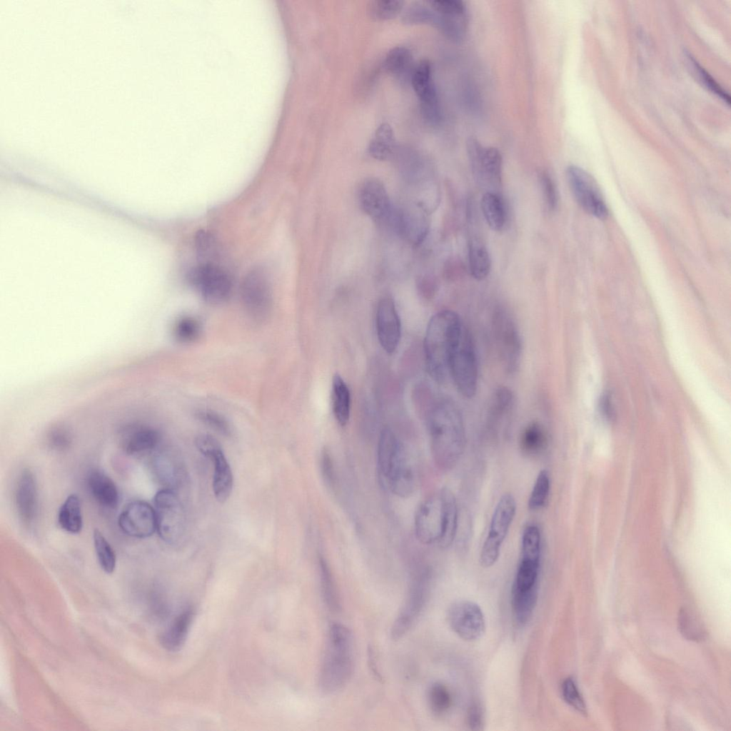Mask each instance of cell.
I'll list each match as a JSON object with an SVG mask.
<instances>
[{
    "mask_svg": "<svg viewBox=\"0 0 731 731\" xmlns=\"http://www.w3.org/2000/svg\"><path fill=\"white\" fill-rule=\"evenodd\" d=\"M458 313L441 311L430 319L424 339V353L428 371L438 383L449 377L448 361L453 342L462 323Z\"/></svg>",
    "mask_w": 731,
    "mask_h": 731,
    "instance_id": "5b68a950",
    "label": "cell"
},
{
    "mask_svg": "<svg viewBox=\"0 0 731 731\" xmlns=\"http://www.w3.org/2000/svg\"><path fill=\"white\" fill-rule=\"evenodd\" d=\"M241 294L243 305L254 318H264L272 302L271 288L265 271L261 268L250 271L242 282Z\"/></svg>",
    "mask_w": 731,
    "mask_h": 731,
    "instance_id": "4fadbf2b",
    "label": "cell"
},
{
    "mask_svg": "<svg viewBox=\"0 0 731 731\" xmlns=\"http://www.w3.org/2000/svg\"><path fill=\"white\" fill-rule=\"evenodd\" d=\"M89 490L98 503L107 508L117 507L119 495L114 480L104 472L94 469L87 476Z\"/></svg>",
    "mask_w": 731,
    "mask_h": 731,
    "instance_id": "7402d4cb",
    "label": "cell"
},
{
    "mask_svg": "<svg viewBox=\"0 0 731 731\" xmlns=\"http://www.w3.org/2000/svg\"><path fill=\"white\" fill-rule=\"evenodd\" d=\"M687 56L688 57L689 62L692 65V67L693 68L696 75L698 76L700 81L712 93H715L726 103L730 104L729 96L724 91L715 79L690 54H688Z\"/></svg>",
    "mask_w": 731,
    "mask_h": 731,
    "instance_id": "bcb514c9",
    "label": "cell"
},
{
    "mask_svg": "<svg viewBox=\"0 0 731 731\" xmlns=\"http://www.w3.org/2000/svg\"><path fill=\"white\" fill-rule=\"evenodd\" d=\"M516 513V502L510 493L503 494L493 511L488 535L483 545L480 564L483 568L493 566L498 560L502 544Z\"/></svg>",
    "mask_w": 731,
    "mask_h": 731,
    "instance_id": "9c48e42d",
    "label": "cell"
},
{
    "mask_svg": "<svg viewBox=\"0 0 731 731\" xmlns=\"http://www.w3.org/2000/svg\"><path fill=\"white\" fill-rule=\"evenodd\" d=\"M394 146L393 131L388 123H383L375 130L369 143L368 151L375 159L386 160L392 155Z\"/></svg>",
    "mask_w": 731,
    "mask_h": 731,
    "instance_id": "4dcf8cb0",
    "label": "cell"
},
{
    "mask_svg": "<svg viewBox=\"0 0 731 731\" xmlns=\"http://www.w3.org/2000/svg\"><path fill=\"white\" fill-rule=\"evenodd\" d=\"M427 425L436 466L443 470L452 469L465 445V426L460 408L448 398L433 401L428 413Z\"/></svg>",
    "mask_w": 731,
    "mask_h": 731,
    "instance_id": "6da1fadb",
    "label": "cell"
},
{
    "mask_svg": "<svg viewBox=\"0 0 731 731\" xmlns=\"http://www.w3.org/2000/svg\"><path fill=\"white\" fill-rule=\"evenodd\" d=\"M481 210L489 227L495 231L502 230L506 221L504 202L499 193L485 192L481 199Z\"/></svg>",
    "mask_w": 731,
    "mask_h": 731,
    "instance_id": "f546056e",
    "label": "cell"
},
{
    "mask_svg": "<svg viewBox=\"0 0 731 731\" xmlns=\"http://www.w3.org/2000/svg\"><path fill=\"white\" fill-rule=\"evenodd\" d=\"M375 321L377 335L382 348L387 353H393L400 342L401 323L395 303L390 298L385 297L379 301Z\"/></svg>",
    "mask_w": 731,
    "mask_h": 731,
    "instance_id": "ac0fdd59",
    "label": "cell"
},
{
    "mask_svg": "<svg viewBox=\"0 0 731 731\" xmlns=\"http://www.w3.org/2000/svg\"><path fill=\"white\" fill-rule=\"evenodd\" d=\"M160 440L158 432L149 426L135 425L126 428L122 444L125 452L134 455L153 449Z\"/></svg>",
    "mask_w": 731,
    "mask_h": 731,
    "instance_id": "cb8c5ba5",
    "label": "cell"
},
{
    "mask_svg": "<svg viewBox=\"0 0 731 731\" xmlns=\"http://www.w3.org/2000/svg\"><path fill=\"white\" fill-rule=\"evenodd\" d=\"M93 540L98 562L106 573H111L116 568V553L109 542L97 528L94 530Z\"/></svg>",
    "mask_w": 731,
    "mask_h": 731,
    "instance_id": "d590c367",
    "label": "cell"
},
{
    "mask_svg": "<svg viewBox=\"0 0 731 731\" xmlns=\"http://www.w3.org/2000/svg\"><path fill=\"white\" fill-rule=\"evenodd\" d=\"M427 589L424 575H418L413 578L405 602L391 627L390 635L393 640L402 638L413 626L424 606Z\"/></svg>",
    "mask_w": 731,
    "mask_h": 731,
    "instance_id": "9a60e30c",
    "label": "cell"
},
{
    "mask_svg": "<svg viewBox=\"0 0 731 731\" xmlns=\"http://www.w3.org/2000/svg\"><path fill=\"white\" fill-rule=\"evenodd\" d=\"M118 524L127 535L135 538H146L156 532V516L154 507L143 500L128 503L119 514Z\"/></svg>",
    "mask_w": 731,
    "mask_h": 731,
    "instance_id": "2e32d148",
    "label": "cell"
},
{
    "mask_svg": "<svg viewBox=\"0 0 731 731\" xmlns=\"http://www.w3.org/2000/svg\"><path fill=\"white\" fill-rule=\"evenodd\" d=\"M376 465L380 483L393 494L408 498L414 493L417 475L413 458L389 428L380 432Z\"/></svg>",
    "mask_w": 731,
    "mask_h": 731,
    "instance_id": "3957f363",
    "label": "cell"
},
{
    "mask_svg": "<svg viewBox=\"0 0 731 731\" xmlns=\"http://www.w3.org/2000/svg\"><path fill=\"white\" fill-rule=\"evenodd\" d=\"M515 405L513 391L505 386L497 388L493 394L490 414L493 418L499 419L510 414Z\"/></svg>",
    "mask_w": 731,
    "mask_h": 731,
    "instance_id": "8d00e7d4",
    "label": "cell"
},
{
    "mask_svg": "<svg viewBox=\"0 0 731 731\" xmlns=\"http://www.w3.org/2000/svg\"><path fill=\"white\" fill-rule=\"evenodd\" d=\"M321 460V470L323 477L325 478V480L331 485L333 483L334 479V470L331 453L327 449H324L322 451Z\"/></svg>",
    "mask_w": 731,
    "mask_h": 731,
    "instance_id": "f907efd6",
    "label": "cell"
},
{
    "mask_svg": "<svg viewBox=\"0 0 731 731\" xmlns=\"http://www.w3.org/2000/svg\"><path fill=\"white\" fill-rule=\"evenodd\" d=\"M153 503L159 537L168 544L177 543L186 528L184 509L177 494L171 489H162L156 493Z\"/></svg>",
    "mask_w": 731,
    "mask_h": 731,
    "instance_id": "30bf717a",
    "label": "cell"
},
{
    "mask_svg": "<svg viewBox=\"0 0 731 731\" xmlns=\"http://www.w3.org/2000/svg\"><path fill=\"white\" fill-rule=\"evenodd\" d=\"M468 263L470 274L476 280H483L490 271L489 252L482 239L475 233H473L468 240Z\"/></svg>",
    "mask_w": 731,
    "mask_h": 731,
    "instance_id": "d4e9b609",
    "label": "cell"
},
{
    "mask_svg": "<svg viewBox=\"0 0 731 731\" xmlns=\"http://www.w3.org/2000/svg\"><path fill=\"white\" fill-rule=\"evenodd\" d=\"M561 691L563 699L568 705L580 714H587L585 701L572 677H569L563 680Z\"/></svg>",
    "mask_w": 731,
    "mask_h": 731,
    "instance_id": "ee69618b",
    "label": "cell"
},
{
    "mask_svg": "<svg viewBox=\"0 0 731 731\" xmlns=\"http://www.w3.org/2000/svg\"><path fill=\"white\" fill-rule=\"evenodd\" d=\"M411 83L420 99L425 119L430 124H438L440 121V109L428 61L423 60L417 65L412 74Z\"/></svg>",
    "mask_w": 731,
    "mask_h": 731,
    "instance_id": "e0dca14e",
    "label": "cell"
},
{
    "mask_svg": "<svg viewBox=\"0 0 731 731\" xmlns=\"http://www.w3.org/2000/svg\"><path fill=\"white\" fill-rule=\"evenodd\" d=\"M540 533L537 526L528 525L523 533L520 559L540 561Z\"/></svg>",
    "mask_w": 731,
    "mask_h": 731,
    "instance_id": "ab89813d",
    "label": "cell"
},
{
    "mask_svg": "<svg viewBox=\"0 0 731 731\" xmlns=\"http://www.w3.org/2000/svg\"><path fill=\"white\" fill-rule=\"evenodd\" d=\"M70 440L69 435L61 430H54L50 436V443L56 449L63 450L67 448Z\"/></svg>",
    "mask_w": 731,
    "mask_h": 731,
    "instance_id": "f5cc1de1",
    "label": "cell"
},
{
    "mask_svg": "<svg viewBox=\"0 0 731 731\" xmlns=\"http://www.w3.org/2000/svg\"><path fill=\"white\" fill-rule=\"evenodd\" d=\"M539 181L546 207L550 211H553L557 208L558 204V193L555 183L546 171H543L539 173Z\"/></svg>",
    "mask_w": 731,
    "mask_h": 731,
    "instance_id": "f6af8a7d",
    "label": "cell"
},
{
    "mask_svg": "<svg viewBox=\"0 0 731 731\" xmlns=\"http://www.w3.org/2000/svg\"><path fill=\"white\" fill-rule=\"evenodd\" d=\"M548 435L543 425L538 422L529 423L523 430L520 438L522 453L528 457L543 453L548 446Z\"/></svg>",
    "mask_w": 731,
    "mask_h": 731,
    "instance_id": "83f0119b",
    "label": "cell"
},
{
    "mask_svg": "<svg viewBox=\"0 0 731 731\" xmlns=\"http://www.w3.org/2000/svg\"><path fill=\"white\" fill-rule=\"evenodd\" d=\"M493 331L496 349L504 370L509 375L519 369L522 358V338L512 315L497 308L493 316Z\"/></svg>",
    "mask_w": 731,
    "mask_h": 731,
    "instance_id": "52a82bcc",
    "label": "cell"
},
{
    "mask_svg": "<svg viewBox=\"0 0 731 731\" xmlns=\"http://www.w3.org/2000/svg\"><path fill=\"white\" fill-rule=\"evenodd\" d=\"M400 0H377L371 1L368 12L372 19L378 21L389 20L397 16L403 7Z\"/></svg>",
    "mask_w": 731,
    "mask_h": 731,
    "instance_id": "b9f144b4",
    "label": "cell"
},
{
    "mask_svg": "<svg viewBox=\"0 0 731 731\" xmlns=\"http://www.w3.org/2000/svg\"><path fill=\"white\" fill-rule=\"evenodd\" d=\"M188 279L209 303H222L231 292L230 277L214 263H201L190 271Z\"/></svg>",
    "mask_w": 731,
    "mask_h": 731,
    "instance_id": "7c38bea8",
    "label": "cell"
},
{
    "mask_svg": "<svg viewBox=\"0 0 731 731\" xmlns=\"http://www.w3.org/2000/svg\"><path fill=\"white\" fill-rule=\"evenodd\" d=\"M447 619L453 631L464 640H476L485 632L483 613L480 608L473 602L463 600L455 603L448 610Z\"/></svg>",
    "mask_w": 731,
    "mask_h": 731,
    "instance_id": "5bb4252c",
    "label": "cell"
},
{
    "mask_svg": "<svg viewBox=\"0 0 731 731\" xmlns=\"http://www.w3.org/2000/svg\"><path fill=\"white\" fill-rule=\"evenodd\" d=\"M57 520L59 526L67 533H79L83 527L81 501L78 495L71 494L60 506Z\"/></svg>",
    "mask_w": 731,
    "mask_h": 731,
    "instance_id": "4316f807",
    "label": "cell"
},
{
    "mask_svg": "<svg viewBox=\"0 0 731 731\" xmlns=\"http://www.w3.org/2000/svg\"><path fill=\"white\" fill-rule=\"evenodd\" d=\"M467 719L472 730L480 729L483 723V713L478 704L470 705L468 710Z\"/></svg>",
    "mask_w": 731,
    "mask_h": 731,
    "instance_id": "816d5d0a",
    "label": "cell"
},
{
    "mask_svg": "<svg viewBox=\"0 0 731 731\" xmlns=\"http://www.w3.org/2000/svg\"><path fill=\"white\" fill-rule=\"evenodd\" d=\"M566 176L570 191L579 206L588 213L603 219L608 208L594 178L584 169L569 166Z\"/></svg>",
    "mask_w": 731,
    "mask_h": 731,
    "instance_id": "8fae6325",
    "label": "cell"
},
{
    "mask_svg": "<svg viewBox=\"0 0 731 731\" xmlns=\"http://www.w3.org/2000/svg\"><path fill=\"white\" fill-rule=\"evenodd\" d=\"M359 202L363 211L377 222L387 223L393 207L383 183L373 178L365 180L359 190Z\"/></svg>",
    "mask_w": 731,
    "mask_h": 731,
    "instance_id": "d6986e66",
    "label": "cell"
},
{
    "mask_svg": "<svg viewBox=\"0 0 731 731\" xmlns=\"http://www.w3.org/2000/svg\"><path fill=\"white\" fill-rule=\"evenodd\" d=\"M197 418L203 423L218 433L230 435L231 428L228 422L220 414L211 410H201L196 413Z\"/></svg>",
    "mask_w": 731,
    "mask_h": 731,
    "instance_id": "c3c4849f",
    "label": "cell"
},
{
    "mask_svg": "<svg viewBox=\"0 0 731 731\" xmlns=\"http://www.w3.org/2000/svg\"><path fill=\"white\" fill-rule=\"evenodd\" d=\"M550 476L547 470H541L535 480L528 502L530 510L541 509L548 500L550 491Z\"/></svg>",
    "mask_w": 731,
    "mask_h": 731,
    "instance_id": "60d3db41",
    "label": "cell"
},
{
    "mask_svg": "<svg viewBox=\"0 0 731 731\" xmlns=\"http://www.w3.org/2000/svg\"><path fill=\"white\" fill-rule=\"evenodd\" d=\"M458 510L453 492L443 488L425 499L416 510L414 529L416 538L424 545L450 546L456 536Z\"/></svg>",
    "mask_w": 731,
    "mask_h": 731,
    "instance_id": "7a4b0ae2",
    "label": "cell"
},
{
    "mask_svg": "<svg viewBox=\"0 0 731 731\" xmlns=\"http://www.w3.org/2000/svg\"><path fill=\"white\" fill-rule=\"evenodd\" d=\"M467 153L473 175L486 192L499 193L502 181L503 158L495 147L483 146L475 138L468 139Z\"/></svg>",
    "mask_w": 731,
    "mask_h": 731,
    "instance_id": "ba28073f",
    "label": "cell"
},
{
    "mask_svg": "<svg viewBox=\"0 0 731 731\" xmlns=\"http://www.w3.org/2000/svg\"><path fill=\"white\" fill-rule=\"evenodd\" d=\"M428 702L431 711L442 715L446 713L452 704V697L448 687L440 683L435 682L428 692Z\"/></svg>",
    "mask_w": 731,
    "mask_h": 731,
    "instance_id": "f35d334b",
    "label": "cell"
},
{
    "mask_svg": "<svg viewBox=\"0 0 731 731\" xmlns=\"http://www.w3.org/2000/svg\"><path fill=\"white\" fill-rule=\"evenodd\" d=\"M540 561L520 559L512 592H527L538 589Z\"/></svg>",
    "mask_w": 731,
    "mask_h": 731,
    "instance_id": "836d02e7",
    "label": "cell"
},
{
    "mask_svg": "<svg viewBox=\"0 0 731 731\" xmlns=\"http://www.w3.org/2000/svg\"><path fill=\"white\" fill-rule=\"evenodd\" d=\"M209 458L213 463V490L216 499L223 503L229 498L233 485L231 467L222 448L212 453Z\"/></svg>",
    "mask_w": 731,
    "mask_h": 731,
    "instance_id": "603a6c76",
    "label": "cell"
},
{
    "mask_svg": "<svg viewBox=\"0 0 731 731\" xmlns=\"http://www.w3.org/2000/svg\"><path fill=\"white\" fill-rule=\"evenodd\" d=\"M388 222L400 236L414 243L423 241L429 228L427 211L423 206L413 210L393 208Z\"/></svg>",
    "mask_w": 731,
    "mask_h": 731,
    "instance_id": "ffe728a7",
    "label": "cell"
},
{
    "mask_svg": "<svg viewBox=\"0 0 731 731\" xmlns=\"http://www.w3.org/2000/svg\"><path fill=\"white\" fill-rule=\"evenodd\" d=\"M448 373L463 397L471 398L475 395L478 378L476 352L470 333L463 321L451 347Z\"/></svg>",
    "mask_w": 731,
    "mask_h": 731,
    "instance_id": "8992f818",
    "label": "cell"
},
{
    "mask_svg": "<svg viewBox=\"0 0 731 731\" xmlns=\"http://www.w3.org/2000/svg\"><path fill=\"white\" fill-rule=\"evenodd\" d=\"M538 598V589L527 592H512V607L515 618L525 623L531 616Z\"/></svg>",
    "mask_w": 731,
    "mask_h": 731,
    "instance_id": "e575fe53",
    "label": "cell"
},
{
    "mask_svg": "<svg viewBox=\"0 0 731 731\" xmlns=\"http://www.w3.org/2000/svg\"><path fill=\"white\" fill-rule=\"evenodd\" d=\"M411 61V54L407 48L396 46L388 52L384 65L388 72L400 76L409 70Z\"/></svg>",
    "mask_w": 731,
    "mask_h": 731,
    "instance_id": "74e56055",
    "label": "cell"
},
{
    "mask_svg": "<svg viewBox=\"0 0 731 731\" xmlns=\"http://www.w3.org/2000/svg\"><path fill=\"white\" fill-rule=\"evenodd\" d=\"M428 4L432 9L443 16L467 12L464 3L460 0H433L429 1Z\"/></svg>",
    "mask_w": 731,
    "mask_h": 731,
    "instance_id": "681fc988",
    "label": "cell"
},
{
    "mask_svg": "<svg viewBox=\"0 0 731 731\" xmlns=\"http://www.w3.org/2000/svg\"><path fill=\"white\" fill-rule=\"evenodd\" d=\"M193 617V612L191 609H188L180 614L162 635V645L168 650H178L185 641Z\"/></svg>",
    "mask_w": 731,
    "mask_h": 731,
    "instance_id": "f1b7e54d",
    "label": "cell"
},
{
    "mask_svg": "<svg viewBox=\"0 0 731 731\" xmlns=\"http://www.w3.org/2000/svg\"><path fill=\"white\" fill-rule=\"evenodd\" d=\"M201 331L200 322L192 316H183L175 324L174 335L181 342L189 343L195 341Z\"/></svg>",
    "mask_w": 731,
    "mask_h": 731,
    "instance_id": "7bdbcfd3",
    "label": "cell"
},
{
    "mask_svg": "<svg viewBox=\"0 0 731 731\" xmlns=\"http://www.w3.org/2000/svg\"><path fill=\"white\" fill-rule=\"evenodd\" d=\"M677 626L681 635L695 642L702 641L707 635L700 619L690 610L682 608L677 616Z\"/></svg>",
    "mask_w": 731,
    "mask_h": 731,
    "instance_id": "d6a6232c",
    "label": "cell"
},
{
    "mask_svg": "<svg viewBox=\"0 0 731 731\" xmlns=\"http://www.w3.org/2000/svg\"><path fill=\"white\" fill-rule=\"evenodd\" d=\"M321 667L319 686L326 693L341 690L353 670V642L351 630L341 623H333Z\"/></svg>",
    "mask_w": 731,
    "mask_h": 731,
    "instance_id": "277c9868",
    "label": "cell"
},
{
    "mask_svg": "<svg viewBox=\"0 0 731 731\" xmlns=\"http://www.w3.org/2000/svg\"><path fill=\"white\" fill-rule=\"evenodd\" d=\"M332 410L336 421L346 425L350 418L351 393L343 378L336 373L332 379L331 389Z\"/></svg>",
    "mask_w": 731,
    "mask_h": 731,
    "instance_id": "484cf974",
    "label": "cell"
},
{
    "mask_svg": "<svg viewBox=\"0 0 731 731\" xmlns=\"http://www.w3.org/2000/svg\"><path fill=\"white\" fill-rule=\"evenodd\" d=\"M319 573L321 593L325 604L334 612L341 610V603L335 581L328 564L322 556L319 558Z\"/></svg>",
    "mask_w": 731,
    "mask_h": 731,
    "instance_id": "1f68e13d",
    "label": "cell"
},
{
    "mask_svg": "<svg viewBox=\"0 0 731 731\" xmlns=\"http://www.w3.org/2000/svg\"><path fill=\"white\" fill-rule=\"evenodd\" d=\"M197 253L201 258V263H211L216 255L217 246L213 236L204 231L198 232L196 237Z\"/></svg>",
    "mask_w": 731,
    "mask_h": 731,
    "instance_id": "7dc6e473",
    "label": "cell"
},
{
    "mask_svg": "<svg viewBox=\"0 0 731 731\" xmlns=\"http://www.w3.org/2000/svg\"><path fill=\"white\" fill-rule=\"evenodd\" d=\"M14 500L21 522L26 525L32 523L38 513L39 497L35 476L29 468L24 469L19 475Z\"/></svg>",
    "mask_w": 731,
    "mask_h": 731,
    "instance_id": "44dd1931",
    "label": "cell"
}]
</instances>
